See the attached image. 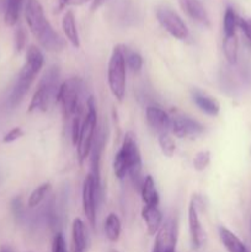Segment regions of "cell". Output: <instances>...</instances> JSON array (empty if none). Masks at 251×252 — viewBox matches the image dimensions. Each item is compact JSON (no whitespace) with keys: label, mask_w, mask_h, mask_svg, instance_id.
Segmentation results:
<instances>
[{"label":"cell","mask_w":251,"mask_h":252,"mask_svg":"<svg viewBox=\"0 0 251 252\" xmlns=\"http://www.w3.org/2000/svg\"><path fill=\"white\" fill-rule=\"evenodd\" d=\"M25 19L30 31L38 41L42 48L49 52H59L64 48V39L48 21L38 0H27L25 7Z\"/></svg>","instance_id":"6da1fadb"},{"label":"cell","mask_w":251,"mask_h":252,"mask_svg":"<svg viewBox=\"0 0 251 252\" xmlns=\"http://www.w3.org/2000/svg\"><path fill=\"white\" fill-rule=\"evenodd\" d=\"M142 155L138 147L137 138L134 133L127 132L123 137L120 150L113 158V172L118 180H123L126 176L132 179L133 184L142 187Z\"/></svg>","instance_id":"7a4b0ae2"},{"label":"cell","mask_w":251,"mask_h":252,"mask_svg":"<svg viewBox=\"0 0 251 252\" xmlns=\"http://www.w3.org/2000/svg\"><path fill=\"white\" fill-rule=\"evenodd\" d=\"M43 65L44 56L41 49L37 46H34V44L27 47L25 63L22 65L21 70H20L19 75H17L14 88H12L11 94L9 96V105L12 108L16 107L24 100V97L29 93L34 79L41 73Z\"/></svg>","instance_id":"3957f363"},{"label":"cell","mask_w":251,"mask_h":252,"mask_svg":"<svg viewBox=\"0 0 251 252\" xmlns=\"http://www.w3.org/2000/svg\"><path fill=\"white\" fill-rule=\"evenodd\" d=\"M83 93L84 83L76 76L66 79L59 85L56 101L61 106L62 115L66 121H73V118L85 107L83 103Z\"/></svg>","instance_id":"277c9868"},{"label":"cell","mask_w":251,"mask_h":252,"mask_svg":"<svg viewBox=\"0 0 251 252\" xmlns=\"http://www.w3.org/2000/svg\"><path fill=\"white\" fill-rule=\"evenodd\" d=\"M96 134H97V106H96L94 96H89L85 103V115H84L83 125H81L78 142L75 145L80 165H83L90 155Z\"/></svg>","instance_id":"5b68a950"},{"label":"cell","mask_w":251,"mask_h":252,"mask_svg":"<svg viewBox=\"0 0 251 252\" xmlns=\"http://www.w3.org/2000/svg\"><path fill=\"white\" fill-rule=\"evenodd\" d=\"M59 89V69L51 66L42 76L36 91L31 98L27 112L33 111H47L51 101L56 100Z\"/></svg>","instance_id":"8992f818"},{"label":"cell","mask_w":251,"mask_h":252,"mask_svg":"<svg viewBox=\"0 0 251 252\" xmlns=\"http://www.w3.org/2000/svg\"><path fill=\"white\" fill-rule=\"evenodd\" d=\"M127 65L123 59L120 44L113 47L107 66V83L113 97L122 102L126 96V85H127Z\"/></svg>","instance_id":"52a82bcc"},{"label":"cell","mask_w":251,"mask_h":252,"mask_svg":"<svg viewBox=\"0 0 251 252\" xmlns=\"http://www.w3.org/2000/svg\"><path fill=\"white\" fill-rule=\"evenodd\" d=\"M155 15L165 31L169 32L174 38L179 41H185L188 37L189 32L187 29L184 20L179 16L176 11L171 9L167 5H159L155 10Z\"/></svg>","instance_id":"ba28073f"},{"label":"cell","mask_w":251,"mask_h":252,"mask_svg":"<svg viewBox=\"0 0 251 252\" xmlns=\"http://www.w3.org/2000/svg\"><path fill=\"white\" fill-rule=\"evenodd\" d=\"M100 189L96 180L89 172L83 182V209L86 220L93 229H95L97 220V197L100 194Z\"/></svg>","instance_id":"9c48e42d"},{"label":"cell","mask_w":251,"mask_h":252,"mask_svg":"<svg viewBox=\"0 0 251 252\" xmlns=\"http://www.w3.org/2000/svg\"><path fill=\"white\" fill-rule=\"evenodd\" d=\"M203 199L198 194H193L191 199V203L188 206V228L189 234H191L192 244L196 249H199L204 243V234L203 228H202L201 220H199V212L204 209Z\"/></svg>","instance_id":"30bf717a"},{"label":"cell","mask_w":251,"mask_h":252,"mask_svg":"<svg viewBox=\"0 0 251 252\" xmlns=\"http://www.w3.org/2000/svg\"><path fill=\"white\" fill-rule=\"evenodd\" d=\"M177 225L176 220L167 219L155 234L154 248L152 252H176Z\"/></svg>","instance_id":"8fae6325"},{"label":"cell","mask_w":251,"mask_h":252,"mask_svg":"<svg viewBox=\"0 0 251 252\" xmlns=\"http://www.w3.org/2000/svg\"><path fill=\"white\" fill-rule=\"evenodd\" d=\"M171 132L180 139L197 138L204 132V127L202 123L188 116H176L172 118Z\"/></svg>","instance_id":"7c38bea8"},{"label":"cell","mask_w":251,"mask_h":252,"mask_svg":"<svg viewBox=\"0 0 251 252\" xmlns=\"http://www.w3.org/2000/svg\"><path fill=\"white\" fill-rule=\"evenodd\" d=\"M145 120L153 130L157 134H169L171 132L172 117L161 107L157 106H148L145 110Z\"/></svg>","instance_id":"4fadbf2b"},{"label":"cell","mask_w":251,"mask_h":252,"mask_svg":"<svg viewBox=\"0 0 251 252\" xmlns=\"http://www.w3.org/2000/svg\"><path fill=\"white\" fill-rule=\"evenodd\" d=\"M179 5L182 11L193 21L198 22L203 26L211 25L208 12L201 0H179Z\"/></svg>","instance_id":"5bb4252c"},{"label":"cell","mask_w":251,"mask_h":252,"mask_svg":"<svg viewBox=\"0 0 251 252\" xmlns=\"http://www.w3.org/2000/svg\"><path fill=\"white\" fill-rule=\"evenodd\" d=\"M192 100L202 112L208 116H217L220 111V105L218 101L198 89L192 90Z\"/></svg>","instance_id":"9a60e30c"},{"label":"cell","mask_w":251,"mask_h":252,"mask_svg":"<svg viewBox=\"0 0 251 252\" xmlns=\"http://www.w3.org/2000/svg\"><path fill=\"white\" fill-rule=\"evenodd\" d=\"M142 218L144 220L149 235H155L162 225V214L157 207L144 206L142 209Z\"/></svg>","instance_id":"2e32d148"},{"label":"cell","mask_w":251,"mask_h":252,"mask_svg":"<svg viewBox=\"0 0 251 252\" xmlns=\"http://www.w3.org/2000/svg\"><path fill=\"white\" fill-rule=\"evenodd\" d=\"M71 238H73V252H86L88 234H86L85 224L80 218H75L73 220Z\"/></svg>","instance_id":"e0dca14e"},{"label":"cell","mask_w":251,"mask_h":252,"mask_svg":"<svg viewBox=\"0 0 251 252\" xmlns=\"http://www.w3.org/2000/svg\"><path fill=\"white\" fill-rule=\"evenodd\" d=\"M62 27H63V32L65 34L66 39L69 43L74 47V48H79L80 47V37H79L78 27H76L75 15L71 10L64 14L63 20H62Z\"/></svg>","instance_id":"ac0fdd59"},{"label":"cell","mask_w":251,"mask_h":252,"mask_svg":"<svg viewBox=\"0 0 251 252\" xmlns=\"http://www.w3.org/2000/svg\"><path fill=\"white\" fill-rule=\"evenodd\" d=\"M219 238L228 252H250L245 244L229 229L219 226Z\"/></svg>","instance_id":"d6986e66"},{"label":"cell","mask_w":251,"mask_h":252,"mask_svg":"<svg viewBox=\"0 0 251 252\" xmlns=\"http://www.w3.org/2000/svg\"><path fill=\"white\" fill-rule=\"evenodd\" d=\"M140 194H142V199L145 206L157 207L160 197L159 193H157V186H155L154 179L150 175L145 176L144 180H143L142 187H140Z\"/></svg>","instance_id":"ffe728a7"},{"label":"cell","mask_w":251,"mask_h":252,"mask_svg":"<svg viewBox=\"0 0 251 252\" xmlns=\"http://www.w3.org/2000/svg\"><path fill=\"white\" fill-rule=\"evenodd\" d=\"M120 47L121 51H122L123 59H125L127 69L132 70L133 73H139L143 68V57L138 52L133 51L129 47L125 46V44H120Z\"/></svg>","instance_id":"44dd1931"},{"label":"cell","mask_w":251,"mask_h":252,"mask_svg":"<svg viewBox=\"0 0 251 252\" xmlns=\"http://www.w3.org/2000/svg\"><path fill=\"white\" fill-rule=\"evenodd\" d=\"M223 51L228 63L230 64V65L236 64V62H238V54H239V39L236 34L224 37Z\"/></svg>","instance_id":"7402d4cb"},{"label":"cell","mask_w":251,"mask_h":252,"mask_svg":"<svg viewBox=\"0 0 251 252\" xmlns=\"http://www.w3.org/2000/svg\"><path fill=\"white\" fill-rule=\"evenodd\" d=\"M105 234L106 238L111 243L118 241L121 235V220L116 213H110L105 220Z\"/></svg>","instance_id":"603a6c76"},{"label":"cell","mask_w":251,"mask_h":252,"mask_svg":"<svg viewBox=\"0 0 251 252\" xmlns=\"http://www.w3.org/2000/svg\"><path fill=\"white\" fill-rule=\"evenodd\" d=\"M22 0H6L4 20L7 26H15L19 21L20 11H21Z\"/></svg>","instance_id":"cb8c5ba5"},{"label":"cell","mask_w":251,"mask_h":252,"mask_svg":"<svg viewBox=\"0 0 251 252\" xmlns=\"http://www.w3.org/2000/svg\"><path fill=\"white\" fill-rule=\"evenodd\" d=\"M52 189L51 182H43V184L39 185L38 187L33 189L30 194L29 199H27V206L30 208H34V207L39 206V204L43 202V199L48 196V193Z\"/></svg>","instance_id":"d4e9b609"},{"label":"cell","mask_w":251,"mask_h":252,"mask_svg":"<svg viewBox=\"0 0 251 252\" xmlns=\"http://www.w3.org/2000/svg\"><path fill=\"white\" fill-rule=\"evenodd\" d=\"M238 19H239V16L236 15L235 10L230 6L226 7L225 14H224V21H223L224 37L236 34V29H238Z\"/></svg>","instance_id":"484cf974"},{"label":"cell","mask_w":251,"mask_h":252,"mask_svg":"<svg viewBox=\"0 0 251 252\" xmlns=\"http://www.w3.org/2000/svg\"><path fill=\"white\" fill-rule=\"evenodd\" d=\"M157 140H159L162 154L167 158H171L176 152V144H175V140L172 139V137H170L169 134H160Z\"/></svg>","instance_id":"4316f807"},{"label":"cell","mask_w":251,"mask_h":252,"mask_svg":"<svg viewBox=\"0 0 251 252\" xmlns=\"http://www.w3.org/2000/svg\"><path fill=\"white\" fill-rule=\"evenodd\" d=\"M209 162H211V152L209 150H201L194 155L192 164H193L194 170L204 171L208 167Z\"/></svg>","instance_id":"83f0119b"},{"label":"cell","mask_w":251,"mask_h":252,"mask_svg":"<svg viewBox=\"0 0 251 252\" xmlns=\"http://www.w3.org/2000/svg\"><path fill=\"white\" fill-rule=\"evenodd\" d=\"M27 42V34L26 31H25L24 27L19 26L15 31V49H16L17 53L22 52L26 47Z\"/></svg>","instance_id":"f1b7e54d"},{"label":"cell","mask_w":251,"mask_h":252,"mask_svg":"<svg viewBox=\"0 0 251 252\" xmlns=\"http://www.w3.org/2000/svg\"><path fill=\"white\" fill-rule=\"evenodd\" d=\"M52 252H68L66 241L61 231H58L53 236V240H52Z\"/></svg>","instance_id":"f546056e"},{"label":"cell","mask_w":251,"mask_h":252,"mask_svg":"<svg viewBox=\"0 0 251 252\" xmlns=\"http://www.w3.org/2000/svg\"><path fill=\"white\" fill-rule=\"evenodd\" d=\"M238 29H240L241 33L245 37L246 42L251 46V25L249 22V20L243 19V17H239L238 19Z\"/></svg>","instance_id":"4dcf8cb0"},{"label":"cell","mask_w":251,"mask_h":252,"mask_svg":"<svg viewBox=\"0 0 251 252\" xmlns=\"http://www.w3.org/2000/svg\"><path fill=\"white\" fill-rule=\"evenodd\" d=\"M22 135H24V130H22L20 127H15V128H12L11 130H9V132L4 135V138H2V142H4L5 144H9V143L16 142V140L20 139Z\"/></svg>","instance_id":"1f68e13d"},{"label":"cell","mask_w":251,"mask_h":252,"mask_svg":"<svg viewBox=\"0 0 251 252\" xmlns=\"http://www.w3.org/2000/svg\"><path fill=\"white\" fill-rule=\"evenodd\" d=\"M107 1V0H93V2H91V6H90V10L91 11H96V10L100 9L101 6H102L105 2Z\"/></svg>","instance_id":"d6a6232c"},{"label":"cell","mask_w":251,"mask_h":252,"mask_svg":"<svg viewBox=\"0 0 251 252\" xmlns=\"http://www.w3.org/2000/svg\"><path fill=\"white\" fill-rule=\"evenodd\" d=\"M88 1L89 0H70V1L68 2V5H83Z\"/></svg>","instance_id":"836d02e7"},{"label":"cell","mask_w":251,"mask_h":252,"mask_svg":"<svg viewBox=\"0 0 251 252\" xmlns=\"http://www.w3.org/2000/svg\"><path fill=\"white\" fill-rule=\"evenodd\" d=\"M0 252H14V250H12L9 245H2L1 248H0Z\"/></svg>","instance_id":"e575fe53"},{"label":"cell","mask_w":251,"mask_h":252,"mask_svg":"<svg viewBox=\"0 0 251 252\" xmlns=\"http://www.w3.org/2000/svg\"><path fill=\"white\" fill-rule=\"evenodd\" d=\"M70 0H59V9H63V7L68 6V2Z\"/></svg>","instance_id":"d590c367"},{"label":"cell","mask_w":251,"mask_h":252,"mask_svg":"<svg viewBox=\"0 0 251 252\" xmlns=\"http://www.w3.org/2000/svg\"><path fill=\"white\" fill-rule=\"evenodd\" d=\"M110 252H118V251L117 250H111Z\"/></svg>","instance_id":"8d00e7d4"},{"label":"cell","mask_w":251,"mask_h":252,"mask_svg":"<svg viewBox=\"0 0 251 252\" xmlns=\"http://www.w3.org/2000/svg\"><path fill=\"white\" fill-rule=\"evenodd\" d=\"M249 22H250V25H251V19H250V20H249Z\"/></svg>","instance_id":"74e56055"}]
</instances>
